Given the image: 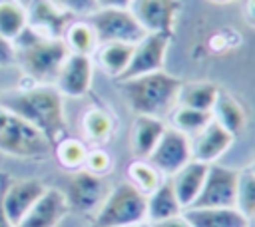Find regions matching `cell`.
<instances>
[{"mask_svg":"<svg viewBox=\"0 0 255 227\" xmlns=\"http://www.w3.org/2000/svg\"><path fill=\"white\" fill-rule=\"evenodd\" d=\"M0 106L12 110L38 131H42L52 145H56L68 131L64 96L56 86L26 84L10 92H0Z\"/></svg>","mask_w":255,"mask_h":227,"instance_id":"1","label":"cell"},{"mask_svg":"<svg viewBox=\"0 0 255 227\" xmlns=\"http://www.w3.org/2000/svg\"><path fill=\"white\" fill-rule=\"evenodd\" d=\"M181 86L183 80L167 74L165 70L131 80H118V90L133 115H153L161 119L169 117L177 106Z\"/></svg>","mask_w":255,"mask_h":227,"instance_id":"2","label":"cell"},{"mask_svg":"<svg viewBox=\"0 0 255 227\" xmlns=\"http://www.w3.org/2000/svg\"><path fill=\"white\" fill-rule=\"evenodd\" d=\"M16 66L28 78V84L54 86L56 78L70 56V50L62 38H48L32 28H26L14 42Z\"/></svg>","mask_w":255,"mask_h":227,"instance_id":"3","label":"cell"},{"mask_svg":"<svg viewBox=\"0 0 255 227\" xmlns=\"http://www.w3.org/2000/svg\"><path fill=\"white\" fill-rule=\"evenodd\" d=\"M147 223V195L129 181L110 187L104 203L94 213L92 227H137Z\"/></svg>","mask_w":255,"mask_h":227,"instance_id":"4","label":"cell"},{"mask_svg":"<svg viewBox=\"0 0 255 227\" xmlns=\"http://www.w3.org/2000/svg\"><path fill=\"white\" fill-rule=\"evenodd\" d=\"M0 151L16 159H46L54 145L18 114L0 106Z\"/></svg>","mask_w":255,"mask_h":227,"instance_id":"5","label":"cell"},{"mask_svg":"<svg viewBox=\"0 0 255 227\" xmlns=\"http://www.w3.org/2000/svg\"><path fill=\"white\" fill-rule=\"evenodd\" d=\"M86 20L92 24L100 44H137L145 36V30L139 26L129 8H98Z\"/></svg>","mask_w":255,"mask_h":227,"instance_id":"6","label":"cell"},{"mask_svg":"<svg viewBox=\"0 0 255 227\" xmlns=\"http://www.w3.org/2000/svg\"><path fill=\"white\" fill-rule=\"evenodd\" d=\"M4 177H0V207L6 213V217L18 225L24 215L34 207V203L44 195L48 185L36 177L26 179H14L2 183Z\"/></svg>","mask_w":255,"mask_h":227,"instance_id":"7","label":"cell"},{"mask_svg":"<svg viewBox=\"0 0 255 227\" xmlns=\"http://www.w3.org/2000/svg\"><path fill=\"white\" fill-rule=\"evenodd\" d=\"M169 44H171V34H165V32L145 34L133 46L131 62H129L126 74L120 80H131V78H137V76L161 72L163 66H165Z\"/></svg>","mask_w":255,"mask_h":227,"instance_id":"8","label":"cell"},{"mask_svg":"<svg viewBox=\"0 0 255 227\" xmlns=\"http://www.w3.org/2000/svg\"><path fill=\"white\" fill-rule=\"evenodd\" d=\"M239 171L221 163H213L207 169L203 189L193 207H235Z\"/></svg>","mask_w":255,"mask_h":227,"instance_id":"9","label":"cell"},{"mask_svg":"<svg viewBox=\"0 0 255 227\" xmlns=\"http://www.w3.org/2000/svg\"><path fill=\"white\" fill-rule=\"evenodd\" d=\"M108 191H110V185L102 175L90 173L88 169L82 167L78 171H72L66 197H68L70 209L94 215L104 203Z\"/></svg>","mask_w":255,"mask_h":227,"instance_id":"10","label":"cell"},{"mask_svg":"<svg viewBox=\"0 0 255 227\" xmlns=\"http://www.w3.org/2000/svg\"><path fill=\"white\" fill-rule=\"evenodd\" d=\"M147 159L167 179L193 159L191 157V137L167 125L165 133L161 135L159 143L155 145V149L151 151V155Z\"/></svg>","mask_w":255,"mask_h":227,"instance_id":"11","label":"cell"},{"mask_svg":"<svg viewBox=\"0 0 255 227\" xmlns=\"http://www.w3.org/2000/svg\"><path fill=\"white\" fill-rule=\"evenodd\" d=\"M131 14L145 30V34L165 32L171 34L173 26L181 14L179 0H131Z\"/></svg>","mask_w":255,"mask_h":227,"instance_id":"12","label":"cell"},{"mask_svg":"<svg viewBox=\"0 0 255 227\" xmlns=\"http://www.w3.org/2000/svg\"><path fill=\"white\" fill-rule=\"evenodd\" d=\"M94 74H96V64L92 56L70 54L54 86L64 98L80 100L86 94H90L92 84H94Z\"/></svg>","mask_w":255,"mask_h":227,"instance_id":"13","label":"cell"},{"mask_svg":"<svg viewBox=\"0 0 255 227\" xmlns=\"http://www.w3.org/2000/svg\"><path fill=\"white\" fill-rule=\"evenodd\" d=\"M28 28L48 38H62L66 28L76 20L56 0H28Z\"/></svg>","mask_w":255,"mask_h":227,"instance_id":"14","label":"cell"},{"mask_svg":"<svg viewBox=\"0 0 255 227\" xmlns=\"http://www.w3.org/2000/svg\"><path fill=\"white\" fill-rule=\"evenodd\" d=\"M235 135L229 133L221 123L211 119L201 131L191 135V157L205 165L219 163V159L231 149Z\"/></svg>","mask_w":255,"mask_h":227,"instance_id":"15","label":"cell"},{"mask_svg":"<svg viewBox=\"0 0 255 227\" xmlns=\"http://www.w3.org/2000/svg\"><path fill=\"white\" fill-rule=\"evenodd\" d=\"M70 211L66 191L48 187L16 227H58Z\"/></svg>","mask_w":255,"mask_h":227,"instance_id":"16","label":"cell"},{"mask_svg":"<svg viewBox=\"0 0 255 227\" xmlns=\"http://www.w3.org/2000/svg\"><path fill=\"white\" fill-rule=\"evenodd\" d=\"M167 123L161 117L153 115H133L129 129V147L135 159H147L161 135L165 133Z\"/></svg>","mask_w":255,"mask_h":227,"instance_id":"17","label":"cell"},{"mask_svg":"<svg viewBox=\"0 0 255 227\" xmlns=\"http://www.w3.org/2000/svg\"><path fill=\"white\" fill-rule=\"evenodd\" d=\"M207 169H209V165L191 159L177 173L167 177L171 187H173V191H175V195H177V201L181 203L183 209L193 207V203L197 201V197H199V193L203 189L205 177H207Z\"/></svg>","mask_w":255,"mask_h":227,"instance_id":"18","label":"cell"},{"mask_svg":"<svg viewBox=\"0 0 255 227\" xmlns=\"http://www.w3.org/2000/svg\"><path fill=\"white\" fill-rule=\"evenodd\" d=\"M183 217L191 227H247V217L237 207H189Z\"/></svg>","mask_w":255,"mask_h":227,"instance_id":"19","label":"cell"},{"mask_svg":"<svg viewBox=\"0 0 255 227\" xmlns=\"http://www.w3.org/2000/svg\"><path fill=\"white\" fill-rule=\"evenodd\" d=\"M133 46L135 44H124V42H108V44H100L94 58V64L108 76V78H116L120 80L129 62H131V54H133Z\"/></svg>","mask_w":255,"mask_h":227,"instance_id":"20","label":"cell"},{"mask_svg":"<svg viewBox=\"0 0 255 227\" xmlns=\"http://www.w3.org/2000/svg\"><path fill=\"white\" fill-rule=\"evenodd\" d=\"M114 117L108 110L104 108H90L84 115H82V133H84V141L90 143L92 147L104 145L110 141L112 133H114Z\"/></svg>","mask_w":255,"mask_h":227,"instance_id":"21","label":"cell"},{"mask_svg":"<svg viewBox=\"0 0 255 227\" xmlns=\"http://www.w3.org/2000/svg\"><path fill=\"white\" fill-rule=\"evenodd\" d=\"M181 213H183V207L177 201V195H175L169 179H165L153 193L147 195V223L171 219Z\"/></svg>","mask_w":255,"mask_h":227,"instance_id":"22","label":"cell"},{"mask_svg":"<svg viewBox=\"0 0 255 227\" xmlns=\"http://www.w3.org/2000/svg\"><path fill=\"white\" fill-rule=\"evenodd\" d=\"M213 114V119L217 123H221L229 133H233L235 137L245 129V123H247V114L243 110V106L227 92H219L217 96V102L211 110Z\"/></svg>","mask_w":255,"mask_h":227,"instance_id":"23","label":"cell"},{"mask_svg":"<svg viewBox=\"0 0 255 227\" xmlns=\"http://www.w3.org/2000/svg\"><path fill=\"white\" fill-rule=\"evenodd\" d=\"M62 40L66 42L70 54H82V56H94L100 46L98 36L86 18H76L66 28Z\"/></svg>","mask_w":255,"mask_h":227,"instance_id":"24","label":"cell"},{"mask_svg":"<svg viewBox=\"0 0 255 227\" xmlns=\"http://www.w3.org/2000/svg\"><path fill=\"white\" fill-rule=\"evenodd\" d=\"M219 88L211 82H191V84H183L179 90V98H177V106L183 108H193V110H201V112H211L217 96H219Z\"/></svg>","mask_w":255,"mask_h":227,"instance_id":"25","label":"cell"},{"mask_svg":"<svg viewBox=\"0 0 255 227\" xmlns=\"http://www.w3.org/2000/svg\"><path fill=\"white\" fill-rule=\"evenodd\" d=\"M28 28V10L24 2L0 0V36L16 42Z\"/></svg>","mask_w":255,"mask_h":227,"instance_id":"26","label":"cell"},{"mask_svg":"<svg viewBox=\"0 0 255 227\" xmlns=\"http://www.w3.org/2000/svg\"><path fill=\"white\" fill-rule=\"evenodd\" d=\"M126 173H128V181L135 189H139L143 195L153 193L165 181V177L159 173V169L155 165H151L149 159H133L128 165Z\"/></svg>","mask_w":255,"mask_h":227,"instance_id":"27","label":"cell"},{"mask_svg":"<svg viewBox=\"0 0 255 227\" xmlns=\"http://www.w3.org/2000/svg\"><path fill=\"white\" fill-rule=\"evenodd\" d=\"M167 119H169V127H173V129H177V131H181V133L191 137L197 131H201L213 119V114L211 112L193 110V108L175 106Z\"/></svg>","mask_w":255,"mask_h":227,"instance_id":"28","label":"cell"},{"mask_svg":"<svg viewBox=\"0 0 255 227\" xmlns=\"http://www.w3.org/2000/svg\"><path fill=\"white\" fill-rule=\"evenodd\" d=\"M88 143L84 139L78 137H62L56 145H54V155L58 159V163L68 169V171H78L86 165V157H88Z\"/></svg>","mask_w":255,"mask_h":227,"instance_id":"29","label":"cell"},{"mask_svg":"<svg viewBox=\"0 0 255 227\" xmlns=\"http://www.w3.org/2000/svg\"><path fill=\"white\" fill-rule=\"evenodd\" d=\"M235 207H237L245 217L255 209V171H253V169L239 171Z\"/></svg>","mask_w":255,"mask_h":227,"instance_id":"30","label":"cell"},{"mask_svg":"<svg viewBox=\"0 0 255 227\" xmlns=\"http://www.w3.org/2000/svg\"><path fill=\"white\" fill-rule=\"evenodd\" d=\"M84 169H88L90 173H96V175H102L104 177L112 169V155H110V151L104 145L90 147Z\"/></svg>","mask_w":255,"mask_h":227,"instance_id":"31","label":"cell"},{"mask_svg":"<svg viewBox=\"0 0 255 227\" xmlns=\"http://www.w3.org/2000/svg\"><path fill=\"white\" fill-rule=\"evenodd\" d=\"M56 4H60L64 10H68L74 18H88L90 14H94L100 8L98 0H56Z\"/></svg>","mask_w":255,"mask_h":227,"instance_id":"32","label":"cell"},{"mask_svg":"<svg viewBox=\"0 0 255 227\" xmlns=\"http://www.w3.org/2000/svg\"><path fill=\"white\" fill-rule=\"evenodd\" d=\"M16 64V48L14 42L0 36V68H8Z\"/></svg>","mask_w":255,"mask_h":227,"instance_id":"33","label":"cell"},{"mask_svg":"<svg viewBox=\"0 0 255 227\" xmlns=\"http://www.w3.org/2000/svg\"><path fill=\"white\" fill-rule=\"evenodd\" d=\"M151 227H191L189 225V221L183 217V213L181 215H177V217H171V219H163V221H155V223H149Z\"/></svg>","mask_w":255,"mask_h":227,"instance_id":"34","label":"cell"},{"mask_svg":"<svg viewBox=\"0 0 255 227\" xmlns=\"http://www.w3.org/2000/svg\"><path fill=\"white\" fill-rule=\"evenodd\" d=\"M243 20L247 22V26L255 28V0H245V4H243Z\"/></svg>","mask_w":255,"mask_h":227,"instance_id":"35","label":"cell"},{"mask_svg":"<svg viewBox=\"0 0 255 227\" xmlns=\"http://www.w3.org/2000/svg\"><path fill=\"white\" fill-rule=\"evenodd\" d=\"M131 0H98L100 8H129Z\"/></svg>","mask_w":255,"mask_h":227,"instance_id":"36","label":"cell"},{"mask_svg":"<svg viewBox=\"0 0 255 227\" xmlns=\"http://www.w3.org/2000/svg\"><path fill=\"white\" fill-rule=\"evenodd\" d=\"M0 227H16V225L6 217V213L2 211V207H0Z\"/></svg>","mask_w":255,"mask_h":227,"instance_id":"37","label":"cell"},{"mask_svg":"<svg viewBox=\"0 0 255 227\" xmlns=\"http://www.w3.org/2000/svg\"><path fill=\"white\" fill-rule=\"evenodd\" d=\"M247 227H255V209L247 215Z\"/></svg>","mask_w":255,"mask_h":227,"instance_id":"38","label":"cell"},{"mask_svg":"<svg viewBox=\"0 0 255 227\" xmlns=\"http://www.w3.org/2000/svg\"><path fill=\"white\" fill-rule=\"evenodd\" d=\"M211 2H215V4H227V2H233V0H211Z\"/></svg>","mask_w":255,"mask_h":227,"instance_id":"39","label":"cell"},{"mask_svg":"<svg viewBox=\"0 0 255 227\" xmlns=\"http://www.w3.org/2000/svg\"><path fill=\"white\" fill-rule=\"evenodd\" d=\"M137 227H151L149 223H141V225H137Z\"/></svg>","mask_w":255,"mask_h":227,"instance_id":"40","label":"cell"},{"mask_svg":"<svg viewBox=\"0 0 255 227\" xmlns=\"http://www.w3.org/2000/svg\"><path fill=\"white\" fill-rule=\"evenodd\" d=\"M18 2H24V4H26V2H28V0H18Z\"/></svg>","mask_w":255,"mask_h":227,"instance_id":"41","label":"cell"},{"mask_svg":"<svg viewBox=\"0 0 255 227\" xmlns=\"http://www.w3.org/2000/svg\"><path fill=\"white\" fill-rule=\"evenodd\" d=\"M251 169H253V171H255V167H251Z\"/></svg>","mask_w":255,"mask_h":227,"instance_id":"42","label":"cell"}]
</instances>
